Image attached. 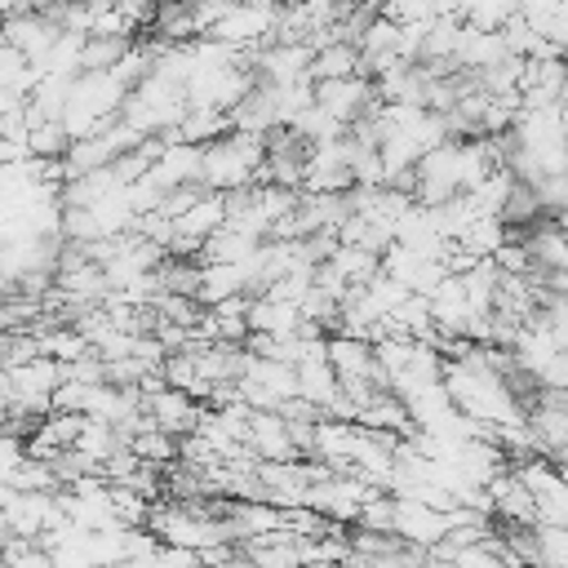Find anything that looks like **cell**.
<instances>
[{
    "label": "cell",
    "instance_id": "6da1fadb",
    "mask_svg": "<svg viewBox=\"0 0 568 568\" xmlns=\"http://www.w3.org/2000/svg\"><path fill=\"white\" fill-rule=\"evenodd\" d=\"M124 98H129V80L115 67H80L67 84V102H62V115H58L67 142L111 124L120 115Z\"/></svg>",
    "mask_w": 568,
    "mask_h": 568
},
{
    "label": "cell",
    "instance_id": "7a4b0ae2",
    "mask_svg": "<svg viewBox=\"0 0 568 568\" xmlns=\"http://www.w3.org/2000/svg\"><path fill=\"white\" fill-rule=\"evenodd\" d=\"M262 164H266V138L253 129H226L213 142L200 146V186L209 191H240L262 182Z\"/></svg>",
    "mask_w": 568,
    "mask_h": 568
},
{
    "label": "cell",
    "instance_id": "3957f363",
    "mask_svg": "<svg viewBox=\"0 0 568 568\" xmlns=\"http://www.w3.org/2000/svg\"><path fill=\"white\" fill-rule=\"evenodd\" d=\"M182 115H186V89L160 71H146L120 106V120L142 138H169L182 124Z\"/></svg>",
    "mask_w": 568,
    "mask_h": 568
},
{
    "label": "cell",
    "instance_id": "277c9868",
    "mask_svg": "<svg viewBox=\"0 0 568 568\" xmlns=\"http://www.w3.org/2000/svg\"><path fill=\"white\" fill-rule=\"evenodd\" d=\"M311 98L315 106H324L337 124H355L364 120L382 98H377V84L355 71V75H328V80H311Z\"/></svg>",
    "mask_w": 568,
    "mask_h": 568
},
{
    "label": "cell",
    "instance_id": "5b68a950",
    "mask_svg": "<svg viewBox=\"0 0 568 568\" xmlns=\"http://www.w3.org/2000/svg\"><path fill=\"white\" fill-rule=\"evenodd\" d=\"M58 36H62V22L53 18V9H9L0 18V40L31 62H40L58 44Z\"/></svg>",
    "mask_w": 568,
    "mask_h": 568
},
{
    "label": "cell",
    "instance_id": "8992f818",
    "mask_svg": "<svg viewBox=\"0 0 568 568\" xmlns=\"http://www.w3.org/2000/svg\"><path fill=\"white\" fill-rule=\"evenodd\" d=\"M142 413H146L151 426H160L169 435H186V430H195L204 408H200V399L191 390H182L173 382H160V386L142 390Z\"/></svg>",
    "mask_w": 568,
    "mask_h": 568
},
{
    "label": "cell",
    "instance_id": "52a82bcc",
    "mask_svg": "<svg viewBox=\"0 0 568 568\" xmlns=\"http://www.w3.org/2000/svg\"><path fill=\"white\" fill-rule=\"evenodd\" d=\"M248 453L257 462H288V457H302L293 430H288V417L280 408H253L248 413Z\"/></svg>",
    "mask_w": 568,
    "mask_h": 568
},
{
    "label": "cell",
    "instance_id": "ba28073f",
    "mask_svg": "<svg viewBox=\"0 0 568 568\" xmlns=\"http://www.w3.org/2000/svg\"><path fill=\"white\" fill-rule=\"evenodd\" d=\"M390 497H395V532H399L404 541L430 550V546L448 532L453 510H439V506H426V501H417V497H399V493H390Z\"/></svg>",
    "mask_w": 568,
    "mask_h": 568
},
{
    "label": "cell",
    "instance_id": "9c48e42d",
    "mask_svg": "<svg viewBox=\"0 0 568 568\" xmlns=\"http://www.w3.org/2000/svg\"><path fill=\"white\" fill-rule=\"evenodd\" d=\"M297 395H302L306 404H315L320 413H333V404H337V395H342V382H337L328 355H306V359H297Z\"/></svg>",
    "mask_w": 568,
    "mask_h": 568
},
{
    "label": "cell",
    "instance_id": "30bf717a",
    "mask_svg": "<svg viewBox=\"0 0 568 568\" xmlns=\"http://www.w3.org/2000/svg\"><path fill=\"white\" fill-rule=\"evenodd\" d=\"M524 248L532 257V271H568V231H559L555 222H532L524 226Z\"/></svg>",
    "mask_w": 568,
    "mask_h": 568
},
{
    "label": "cell",
    "instance_id": "8fae6325",
    "mask_svg": "<svg viewBox=\"0 0 568 568\" xmlns=\"http://www.w3.org/2000/svg\"><path fill=\"white\" fill-rule=\"evenodd\" d=\"M355 71H364V62H359V44L355 40H324V44H315V53H311V80H328V75H355Z\"/></svg>",
    "mask_w": 568,
    "mask_h": 568
},
{
    "label": "cell",
    "instance_id": "7c38bea8",
    "mask_svg": "<svg viewBox=\"0 0 568 568\" xmlns=\"http://www.w3.org/2000/svg\"><path fill=\"white\" fill-rule=\"evenodd\" d=\"M31 457L27 439L18 426H0V484H13V475L22 470V462Z\"/></svg>",
    "mask_w": 568,
    "mask_h": 568
},
{
    "label": "cell",
    "instance_id": "4fadbf2b",
    "mask_svg": "<svg viewBox=\"0 0 568 568\" xmlns=\"http://www.w3.org/2000/svg\"><path fill=\"white\" fill-rule=\"evenodd\" d=\"M541 36L564 53L568 49V0H555V9H550V18H546V27H541Z\"/></svg>",
    "mask_w": 568,
    "mask_h": 568
},
{
    "label": "cell",
    "instance_id": "5bb4252c",
    "mask_svg": "<svg viewBox=\"0 0 568 568\" xmlns=\"http://www.w3.org/2000/svg\"><path fill=\"white\" fill-rule=\"evenodd\" d=\"M555 102H559V115H564V124H568V80H564V89H559Z\"/></svg>",
    "mask_w": 568,
    "mask_h": 568
},
{
    "label": "cell",
    "instance_id": "9a60e30c",
    "mask_svg": "<svg viewBox=\"0 0 568 568\" xmlns=\"http://www.w3.org/2000/svg\"><path fill=\"white\" fill-rule=\"evenodd\" d=\"M550 222H555L559 231H568V209H555V213H550Z\"/></svg>",
    "mask_w": 568,
    "mask_h": 568
},
{
    "label": "cell",
    "instance_id": "2e32d148",
    "mask_svg": "<svg viewBox=\"0 0 568 568\" xmlns=\"http://www.w3.org/2000/svg\"><path fill=\"white\" fill-rule=\"evenodd\" d=\"M564 67H568V49H564Z\"/></svg>",
    "mask_w": 568,
    "mask_h": 568
}]
</instances>
